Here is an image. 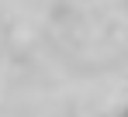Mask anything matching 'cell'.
<instances>
[{
    "instance_id": "cell-1",
    "label": "cell",
    "mask_w": 128,
    "mask_h": 117,
    "mask_svg": "<svg viewBox=\"0 0 128 117\" xmlns=\"http://www.w3.org/2000/svg\"><path fill=\"white\" fill-rule=\"evenodd\" d=\"M121 117H128V110H125V114H121Z\"/></svg>"
}]
</instances>
